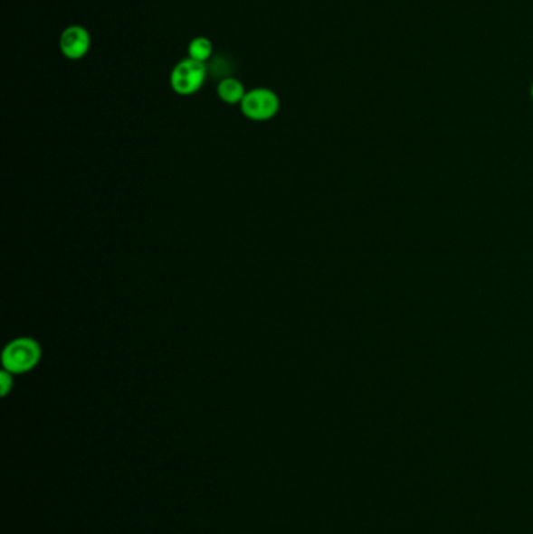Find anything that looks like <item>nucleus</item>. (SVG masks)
I'll return each instance as SVG.
<instances>
[{
  "label": "nucleus",
  "instance_id": "20e7f679",
  "mask_svg": "<svg viewBox=\"0 0 533 534\" xmlns=\"http://www.w3.org/2000/svg\"><path fill=\"white\" fill-rule=\"evenodd\" d=\"M91 35L81 25H69L60 36V51L69 60H81L90 52Z\"/></svg>",
  "mask_w": 533,
  "mask_h": 534
},
{
  "label": "nucleus",
  "instance_id": "6e6552de",
  "mask_svg": "<svg viewBox=\"0 0 533 534\" xmlns=\"http://www.w3.org/2000/svg\"><path fill=\"white\" fill-rule=\"evenodd\" d=\"M532 98H533V85H532Z\"/></svg>",
  "mask_w": 533,
  "mask_h": 534
},
{
  "label": "nucleus",
  "instance_id": "7ed1b4c3",
  "mask_svg": "<svg viewBox=\"0 0 533 534\" xmlns=\"http://www.w3.org/2000/svg\"><path fill=\"white\" fill-rule=\"evenodd\" d=\"M206 79L205 63L185 58L171 72V88L180 96H191L199 91Z\"/></svg>",
  "mask_w": 533,
  "mask_h": 534
},
{
  "label": "nucleus",
  "instance_id": "39448f33",
  "mask_svg": "<svg viewBox=\"0 0 533 534\" xmlns=\"http://www.w3.org/2000/svg\"><path fill=\"white\" fill-rule=\"evenodd\" d=\"M218 96L225 104H241L243 98L246 96V89H244V85L238 79L227 77V79L219 81Z\"/></svg>",
  "mask_w": 533,
  "mask_h": 534
},
{
  "label": "nucleus",
  "instance_id": "0eeeda50",
  "mask_svg": "<svg viewBox=\"0 0 533 534\" xmlns=\"http://www.w3.org/2000/svg\"><path fill=\"white\" fill-rule=\"evenodd\" d=\"M13 377L14 375L10 374V372H6V370H2L0 372V386H2V397H6L13 389Z\"/></svg>",
  "mask_w": 533,
  "mask_h": 534
},
{
  "label": "nucleus",
  "instance_id": "f03ea898",
  "mask_svg": "<svg viewBox=\"0 0 533 534\" xmlns=\"http://www.w3.org/2000/svg\"><path fill=\"white\" fill-rule=\"evenodd\" d=\"M240 105L241 111L247 119L257 122L270 121L281 109V98L272 89L255 88L246 92Z\"/></svg>",
  "mask_w": 533,
  "mask_h": 534
},
{
  "label": "nucleus",
  "instance_id": "f257e3e1",
  "mask_svg": "<svg viewBox=\"0 0 533 534\" xmlns=\"http://www.w3.org/2000/svg\"><path fill=\"white\" fill-rule=\"evenodd\" d=\"M43 351L38 341L16 338L10 341L2 351V368L13 375L29 374L38 368Z\"/></svg>",
  "mask_w": 533,
  "mask_h": 534
},
{
  "label": "nucleus",
  "instance_id": "423d86ee",
  "mask_svg": "<svg viewBox=\"0 0 533 534\" xmlns=\"http://www.w3.org/2000/svg\"><path fill=\"white\" fill-rule=\"evenodd\" d=\"M188 58L205 63L213 55V42L205 36H197L189 42Z\"/></svg>",
  "mask_w": 533,
  "mask_h": 534
}]
</instances>
